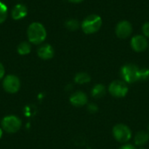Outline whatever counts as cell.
Returning <instances> with one entry per match:
<instances>
[{
  "label": "cell",
  "mask_w": 149,
  "mask_h": 149,
  "mask_svg": "<svg viewBox=\"0 0 149 149\" xmlns=\"http://www.w3.org/2000/svg\"><path fill=\"white\" fill-rule=\"evenodd\" d=\"M120 75L127 84H133L137 81H144L149 79L148 68H139L134 64H127L120 69Z\"/></svg>",
  "instance_id": "6da1fadb"
},
{
  "label": "cell",
  "mask_w": 149,
  "mask_h": 149,
  "mask_svg": "<svg viewBox=\"0 0 149 149\" xmlns=\"http://www.w3.org/2000/svg\"><path fill=\"white\" fill-rule=\"evenodd\" d=\"M47 37L46 29L39 22L31 23L27 29V38L31 44L41 45Z\"/></svg>",
  "instance_id": "7a4b0ae2"
},
{
  "label": "cell",
  "mask_w": 149,
  "mask_h": 149,
  "mask_svg": "<svg viewBox=\"0 0 149 149\" xmlns=\"http://www.w3.org/2000/svg\"><path fill=\"white\" fill-rule=\"evenodd\" d=\"M102 26V18L97 14L87 16L81 23V29L86 34H93L100 30Z\"/></svg>",
  "instance_id": "3957f363"
},
{
  "label": "cell",
  "mask_w": 149,
  "mask_h": 149,
  "mask_svg": "<svg viewBox=\"0 0 149 149\" xmlns=\"http://www.w3.org/2000/svg\"><path fill=\"white\" fill-rule=\"evenodd\" d=\"M22 121L16 115L5 116L1 121V128L8 134H15L21 128Z\"/></svg>",
  "instance_id": "277c9868"
},
{
  "label": "cell",
  "mask_w": 149,
  "mask_h": 149,
  "mask_svg": "<svg viewBox=\"0 0 149 149\" xmlns=\"http://www.w3.org/2000/svg\"><path fill=\"white\" fill-rule=\"evenodd\" d=\"M113 135L118 142L126 144L132 138V131L125 124H117L113 127Z\"/></svg>",
  "instance_id": "5b68a950"
},
{
  "label": "cell",
  "mask_w": 149,
  "mask_h": 149,
  "mask_svg": "<svg viewBox=\"0 0 149 149\" xmlns=\"http://www.w3.org/2000/svg\"><path fill=\"white\" fill-rule=\"evenodd\" d=\"M21 86L20 79L17 76L9 74L4 76L3 79V88L8 93H16L19 91Z\"/></svg>",
  "instance_id": "8992f818"
},
{
  "label": "cell",
  "mask_w": 149,
  "mask_h": 149,
  "mask_svg": "<svg viewBox=\"0 0 149 149\" xmlns=\"http://www.w3.org/2000/svg\"><path fill=\"white\" fill-rule=\"evenodd\" d=\"M109 93L115 98H123L128 93V86L123 80H114L108 86Z\"/></svg>",
  "instance_id": "52a82bcc"
},
{
  "label": "cell",
  "mask_w": 149,
  "mask_h": 149,
  "mask_svg": "<svg viewBox=\"0 0 149 149\" xmlns=\"http://www.w3.org/2000/svg\"><path fill=\"white\" fill-rule=\"evenodd\" d=\"M133 32V26L130 22L122 20L119 22L115 27V34L121 39L127 38Z\"/></svg>",
  "instance_id": "ba28073f"
},
{
  "label": "cell",
  "mask_w": 149,
  "mask_h": 149,
  "mask_svg": "<svg viewBox=\"0 0 149 149\" xmlns=\"http://www.w3.org/2000/svg\"><path fill=\"white\" fill-rule=\"evenodd\" d=\"M131 47L136 52H142L148 47V42L143 35H135L131 39Z\"/></svg>",
  "instance_id": "9c48e42d"
},
{
  "label": "cell",
  "mask_w": 149,
  "mask_h": 149,
  "mask_svg": "<svg viewBox=\"0 0 149 149\" xmlns=\"http://www.w3.org/2000/svg\"><path fill=\"white\" fill-rule=\"evenodd\" d=\"M70 103L75 107H84L87 104L88 102V97L87 95L82 92V91H78L73 93L71 96H70Z\"/></svg>",
  "instance_id": "30bf717a"
},
{
  "label": "cell",
  "mask_w": 149,
  "mask_h": 149,
  "mask_svg": "<svg viewBox=\"0 0 149 149\" xmlns=\"http://www.w3.org/2000/svg\"><path fill=\"white\" fill-rule=\"evenodd\" d=\"M37 54L38 58H40L43 60H48L53 58L54 56V49L53 47L49 45V44H44L41 45L38 50H37Z\"/></svg>",
  "instance_id": "8fae6325"
},
{
  "label": "cell",
  "mask_w": 149,
  "mask_h": 149,
  "mask_svg": "<svg viewBox=\"0 0 149 149\" xmlns=\"http://www.w3.org/2000/svg\"><path fill=\"white\" fill-rule=\"evenodd\" d=\"M28 14V10L27 7L24 4V3H17L16 4L13 9L11 10L10 15L11 17L14 20H21L23 18H24Z\"/></svg>",
  "instance_id": "7c38bea8"
},
{
  "label": "cell",
  "mask_w": 149,
  "mask_h": 149,
  "mask_svg": "<svg viewBox=\"0 0 149 149\" xmlns=\"http://www.w3.org/2000/svg\"><path fill=\"white\" fill-rule=\"evenodd\" d=\"M149 141V134L145 131L138 132L134 136V143L136 146L143 147L145 146Z\"/></svg>",
  "instance_id": "4fadbf2b"
},
{
  "label": "cell",
  "mask_w": 149,
  "mask_h": 149,
  "mask_svg": "<svg viewBox=\"0 0 149 149\" xmlns=\"http://www.w3.org/2000/svg\"><path fill=\"white\" fill-rule=\"evenodd\" d=\"M92 96L94 99H101L107 93V88L103 84H97L92 89Z\"/></svg>",
  "instance_id": "5bb4252c"
},
{
  "label": "cell",
  "mask_w": 149,
  "mask_h": 149,
  "mask_svg": "<svg viewBox=\"0 0 149 149\" xmlns=\"http://www.w3.org/2000/svg\"><path fill=\"white\" fill-rule=\"evenodd\" d=\"M31 45L29 41H23L17 47V53L22 56L29 54L31 52Z\"/></svg>",
  "instance_id": "9a60e30c"
},
{
  "label": "cell",
  "mask_w": 149,
  "mask_h": 149,
  "mask_svg": "<svg viewBox=\"0 0 149 149\" xmlns=\"http://www.w3.org/2000/svg\"><path fill=\"white\" fill-rule=\"evenodd\" d=\"M91 81V76L87 72H78L74 77V82L79 85L87 84Z\"/></svg>",
  "instance_id": "2e32d148"
},
{
  "label": "cell",
  "mask_w": 149,
  "mask_h": 149,
  "mask_svg": "<svg viewBox=\"0 0 149 149\" xmlns=\"http://www.w3.org/2000/svg\"><path fill=\"white\" fill-rule=\"evenodd\" d=\"M80 25H81V24L75 18H70L68 20H66L65 23V28L69 31H77L80 27Z\"/></svg>",
  "instance_id": "e0dca14e"
},
{
  "label": "cell",
  "mask_w": 149,
  "mask_h": 149,
  "mask_svg": "<svg viewBox=\"0 0 149 149\" xmlns=\"http://www.w3.org/2000/svg\"><path fill=\"white\" fill-rule=\"evenodd\" d=\"M7 16H8V9H7V6L0 1V24H3L6 18H7Z\"/></svg>",
  "instance_id": "ac0fdd59"
},
{
  "label": "cell",
  "mask_w": 149,
  "mask_h": 149,
  "mask_svg": "<svg viewBox=\"0 0 149 149\" xmlns=\"http://www.w3.org/2000/svg\"><path fill=\"white\" fill-rule=\"evenodd\" d=\"M87 110L89 113H95L98 112L99 108H98V106L95 104V103H90L88 106H87Z\"/></svg>",
  "instance_id": "d6986e66"
},
{
  "label": "cell",
  "mask_w": 149,
  "mask_h": 149,
  "mask_svg": "<svg viewBox=\"0 0 149 149\" xmlns=\"http://www.w3.org/2000/svg\"><path fill=\"white\" fill-rule=\"evenodd\" d=\"M142 33L143 36L146 38H149V22H146L143 25H142Z\"/></svg>",
  "instance_id": "ffe728a7"
},
{
  "label": "cell",
  "mask_w": 149,
  "mask_h": 149,
  "mask_svg": "<svg viewBox=\"0 0 149 149\" xmlns=\"http://www.w3.org/2000/svg\"><path fill=\"white\" fill-rule=\"evenodd\" d=\"M4 74H5V69L4 66L3 65V64L0 62V79L4 78Z\"/></svg>",
  "instance_id": "44dd1931"
},
{
  "label": "cell",
  "mask_w": 149,
  "mask_h": 149,
  "mask_svg": "<svg viewBox=\"0 0 149 149\" xmlns=\"http://www.w3.org/2000/svg\"><path fill=\"white\" fill-rule=\"evenodd\" d=\"M119 149H137L134 145L132 144H124L123 146H121Z\"/></svg>",
  "instance_id": "7402d4cb"
},
{
  "label": "cell",
  "mask_w": 149,
  "mask_h": 149,
  "mask_svg": "<svg viewBox=\"0 0 149 149\" xmlns=\"http://www.w3.org/2000/svg\"><path fill=\"white\" fill-rule=\"evenodd\" d=\"M68 1L71 2V3H79L83 2L84 0H68Z\"/></svg>",
  "instance_id": "603a6c76"
},
{
  "label": "cell",
  "mask_w": 149,
  "mask_h": 149,
  "mask_svg": "<svg viewBox=\"0 0 149 149\" xmlns=\"http://www.w3.org/2000/svg\"><path fill=\"white\" fill-rule=\"evenodd\" d=\"M3 129L0 127V139H1V138H2V136H3Z\"/></svg>",
  "instance_id": "cb8c5ba5"
},
{
  "label": "cell",
  "mask_w": 149,
  "mask_h": 149,
  "mask_svg": "<svg viewBox=\"0 0 149 149\" xmlns=\"http://www.w3.org/2000/svg\"><path fill=\"white\" fill-rule=\"evenodd\" d=\"M148 130H149V125H148Z\"/></svg>",
  "instance_id": "d4e9b609"
}]
</instances>
